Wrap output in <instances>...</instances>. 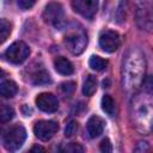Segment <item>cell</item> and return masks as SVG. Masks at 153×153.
Here are the masks:
<instances>
[{"label": "cell", "mask_w": 153, "mask_h": 153, "mask_svg": "<svg viewBox=\"0 0 153 153\" xmlns=\"http://www.w3.org/2000/svg\"><path fill=\"white\" fill-rule=\"evenodd\" d=\"M26 139V130L22 124H16L8 128L2 135V142L7 151L14 152L19 149Z\"/></svg>", "instance_id": "obj_1"}, {"label": "cell", "mask_w": 153, "mask_h": 153, "mask_svg": "<svg viewBox=\"0 0 153 153\" xmlns=\"http://www.w3.org/2000/svg\"><path fill=\"white\" fill-rule=\"evenodd\" d=\"M30 54V49L29 47L23 42V41H17L14 43H12L5 51V57L8 62L14 63V65H19L23 63Z\"/></svg>", "instance_id": "obj_2"}, {"label": "cell", "mask_w": 153, "mask_h": 153, "mask_svg": "<svg viewBox=\"0 0 153 153\" xmlns=\"http://www.w3.org/2000/svg\"><path fill=\"white\" fill-rule=\"evenodd\" d=\"M121 44L120 35L114 30H104L99 35V45L106 53H114Z\"/></svg>", "instance_id": "obj_3"}, {"label": "cell", "mask_w": 153, "mask_h": 153, "mask_svg": "<svg viewBox=\"0 0 153 153\" xmlns=\"http://www.w3.org/2000/svg\"><path fill=\"white\" fill-rule=\"evenodd\" d=\"M57 130H59V124L55 121H38L33 126L35 135L42 141L50 140Z\"/></svg>", "instance_id": "obj_4"}, {"label": "cell", "mask_w": 153, "mask_h": 153, "mask_svg": "<svg viewBox=\"0 0 153 153\" xmlns=\"http://www.w3.org/2000/svg\"><path fill=\"white\" fill-rule=\"evenodd\" d=\"M73 10L80 16L91 19L98 10V0H72Z\"/></svg>", "instance_id": "obj_5"}, {"label": "cell", "mask_w": 153, "mask_h": 153, "mask_svg": "<svg viewBox=\"0 0 153 153\" xmlns=\"http://www.w3.org/2000/svg\"><path fill=\"white\" fill-rule=\"evenodd\" d=\"M43 19L45 23L51 25H59L63 20V8L57 2H50L45 6L43 12Z\"/></svg>", "instance_id": "obj_6"}, {"label": "cell", "mask_w": 153, "mask_h": 153, "mask_svg": "<svg viewBox=\"0 0 153 153\" xmlns=\"http://www.w3.org/2000/svg\"><path fill=\"white\" fill-rule=\"evenodd\" d=\"M65 42H66V45L69 49V51L72 54L78 55V54L84 51V49L87 44V38H86V35L84 32L72 33V35H68L66 37Z\"/></svg>", "instance_id": "obj_7"}, {"label": "cell", "mask_w": 153, "mask_h": 153, "mask_svg": "<svg viewBox=\"0 0 153 153\" xmlns=\"http://www.w3.org/2000/svg\"><path fill=\"white\" fill-rule=\"evenodd\" d=\"M36 105L39 110L44 112H54L59 108V102L53 93L44 92L36 97Z\"/></svg>", "instance_id": "obj_8"}, {"label": "cell", "mask_w": 153, "mask_h": 153, "mask_svg": "<svg viewBox=\"0 0 153 153\" xmlns=\"http://www.w3.org/2000/svg\"><path fill=\"white\" fill-rule=\"evenodd\" d=\"M86 129H87V134L90 137L94 139L97 136H99L103 133L104 129V122L100 117L98 116H92L88 118L87 124H86Z\"/></svg>", "instance_id": "obj_9"}, {"label": "cell", "mask_w": 153, "mask_h": 153, "mask_svg": "<svg viewBox=\"0 0 153 153\" xmlns=\"http://www.w3.org/2000/svg\"><path fill=\"white\" fill-rule=\"evenodd\" d=\"M54 66L57 73L62 74V75H71L74 72V67L71 63L69 60H67L63 56H59L54 60Z\"/></svg>", "instance_id": "obj_10"}, {"label": "cell", "mask_w": 153, "mask_h": 153, "mask_svg": "<svg viewBox=\"0 0 153 153\" xmlns=\"http://www.w3.org/2000/svg\"><path fill=\"white\" fill-rule=\"evenodd\" d=\"M18 91L17 84L12 80H4L0 84V93L4 98H11L13 97Z\"/></svg>", "instance_id": "obj_11"}, {"label": "cell", "mask_w": 153, "mask_h": 153, "mask_svg": "<svg viewBox=\"0 0 153 153\" xmlns=\"http://www.w3.org/2000/svg\"><path fill=\"white\" fill-rule=\"evenodd\" d=\"M97 90V79L93 75H87V78L84 81V86H82V93L87 97L92 96Z\"/></svg>", "instance_id": "obj_12"}, {"label": "cell", "mask_w": 153, "mask_h": 153, "mask_svg": "<svg viewBox=\"0 0 153 153\" xmlns=\"http://www.w3.org/2000/svg\"><path fill=\"white\" fill-rule=\"evenodd\" d=\"M88 65H90V67H91L92 69H94V71H97V72H100V71H104V69L106 68V66H108V61L104 60V59L100 57V56L93 55V56L90 57V60H88Z\"/></svg>", "instance_id": "obj_13"}, {"label": "cell", "mask_w": 153, "mask_h": 153, "mask_svg": "<svg viewBox=\"0 0 153 153\" xmlns=\"http://www.w3.org/2000/svg\"><path fill=\"white\" fill-rule=\"evenodd\" d=\"M102 109L109 116H112L115 112V102L109 94H104L102 98Z\"/></svg>", "instance_id": "obj_14"}, {"label": "cell", "mask_w": 153, "mask_h": 153, "mask_svg": "<svg viewBox=\"0 0 153 153\" xmlns=\"http://www.w3.org/2000/svg\"><path fill=\"white\" fill-rule=\"evenodd\" d=\"M32 82L35 85H44V84L50 82V76H49V74L44 69H41V71H38V72H36L33 74Z\"/></svg>", "instance_id": "obj_15"}, {"label": "cell", "mask_w": 153, "mask_h": 153, "mask_svg": "<svg viewBox=\"0 0 153 153\" xmlns=\"http://www.w3.org/2000/svg\"><path fill=\"white\" fill-rule=\"evenodd\" d=\"M14 116V110L10 106V105H2L1 110H0V121L2 123H6L8 121H11Z\"/></svg>", "instance_id": "obj_16"}, {"label": "cell", "mask_w": 153, "mask_h": 153, "mask_svg": "<svg viewBox=\"0 0 153 153\" xmlns=\"http://www.w3.org/2000/svg\"><path fill=\"white\" fill-rule=\"evenodd\" d=\"M11 33V24L6 19H1L0 22V42L4 43L6 38Z\"/></svg>", "instance_id": "obj_17"}, {"label": "cell", "mask_w": 153, "mask_h": 153, "mask_svg": "<svg viewBox=\"0 0 153 153\" xmlns=\"http://www.w3.org/2000/svg\"><path fill=\"white\" fill-rule=\"evenodd\" d=\"M76 131H78V122L76 121H71L66 126L65 135H66V137H72Z\"/></svg>", "instance_id": "obj_18"}, {"label": "cell", "mask_w": 153, "mask_h": 153, "mask_svg": "<svg viewBox=\"0 0 153 153\" xmlns=\"http://www.w3.org/2000/svg\"><path fill=\"white\" fill-rule=\"evenodd\" d=\"M74 88H75V82H73V81H66V82H62L61 84V91L66 96L72 94L73 91H74Z\"/></svg>", "instance_id": "obj_19"}, {"label": "cell", "mask_w": 153, "mask_h": 153, "mask_svg": "<svg viewBox=\"0 0 153 153\" xmlns=\"http://www.w3.org/2000/svg\"><path fill=\"white\" fill-rule=\"evenodd\" d=\"M142 88L146 91V92H153V75H147L145 79H143V82H142Z\"/></svg>", "instance_id": "obj_20"}, {"label": "cell", "mask_w": 153, "mask_h": 153, "mask_svg": "<svg viewBox=\"0 0 153 153\" xmlns=\"http://www.w3.org/2000/svg\"><path fill=\"white\" fill-rule=\"evenodd\" d=\"M63 151L71 152V153H78V152H84V148L78 143H69L63 148Z\"/></svg>", "instance_id": "obj_21"}, {"label": "cell", "mask_w": 153, "mask_h": 153, "mask_svg": "<svg viewBox=\"0 0 153 153\" xmlns=\"http://www.w3.org/2000/svg\"><path fill=\"white\" fill-rule=\"evenodd\" d=\"M99 148H100L102 152H104V153H109V152L112 151V145H111V142H110L109 139H104V140L100 142Z\"/></svg>", "instance_id": "obj_22"}, {"label": "cell", "mask_w": 153, "mask_h": 153, "mask_svg": "<svg viewBox=\"0 0 153 153\" xmlns=\"http://www.w3.org/2000/svg\"><path fill=\"white\" fill-rule=\"evenodd\" d=\"M36 1L37 0H18V6L22 10H29L36 4Z\"/></svg>", "instance_id": "obj_23"}, {"label": "cell", "mask_w": 153, "mask_h": 153, "mask_svg": "<svg viewBox=\"0 0 153 153\" xmlns=\"http://www.w3.org/2000/svg\"><path fill=\"white\" fill-rule=\"evenodd\" d=\"M31 152H45V149L43 147H39V146H33L31 149Z\"/></svg>", "instance_id": "obj_24"}]
</instances>
